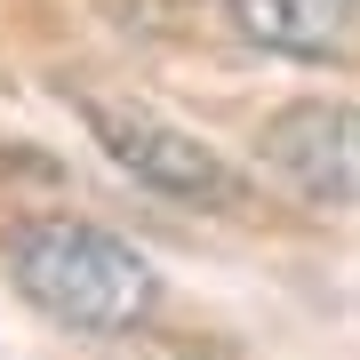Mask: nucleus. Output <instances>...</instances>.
Listing matches in <instances>:
<instances>
[{
	"instance_id": "obj_2",
	"label": "nucleus",
	"mask_w": 360,
	"mask_h": 360,
	"mask_svg": "<svg viewBox=\"0 0 360 360\" xmlns=\"http://www.w3.org/2000/svg\"><path fill=\"white\" fill-rule=\"evenodd\" d=\"M80 120H89L96 153L136 176L144 193L160 200H193V208H240L248 184L224 153H208L193 129H176L168 112H153L144 96H104V89H80Z\"/></svg>"
},
{
	"instance_id": "obj_5",
	"label": "nucleus",
	"mask_w": 360,
	"mask_h": 360,
	"mask_svg": "<svg viewBox=\"0 0 360 360\" xmlns=\"http://www.w3.org/2000/svg\"><path fill=\"white\" fill-rule=\"evenodd\" d=\"M352 8H360V0H352Z\"/></svg>"
},
{
	"instance_id": "obj_1",
	"label": "nucleus",
	"mask_w": 360,
	"mask_h": 360,
	"mask_svg": "<svg viewBox=\"0 0 360 360\" xmlns=\"http://www.w3.org/2000/svg\"><path fill=\"white\" fill-rule=\"evenodd\" d=\"M0 272L40 321L72 336H129L153 321L160 281L120 232L80 224V217H25L0 240Z\"/></svg>"
},
{
	"instance_id": "obj_3",
	"label": "nucleus",
	"mask_w": 360,
	"mask_h": 360,
	"mask_svg": "<svg viewBox=\"0 0 360 360\" xmlns=\"http://www.w3.org/2000/svg\"><path fill=\"white\" fill-rule=\"evenodd\" d=\"M264 176L304 208H345L360 193V120L336 104H288L257 136Z\"/></svg>"
},
{
	"instance_id": "obj_4",
	"label": "nucleus",
	"mask_w": 360,
	"mask_h": 360,
	"mask_svg": "<svg viewBox=\"0 0 360 360\" xmlns=\"http://www.w3.org/2000/svg\"><path fill=\"white\" fill-rule=\"evenodd\" d=\"M232 25H240L257 49H281V56H345L352 40V0H224Z\"/></svg>"
}]
</instances>
